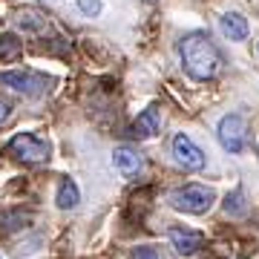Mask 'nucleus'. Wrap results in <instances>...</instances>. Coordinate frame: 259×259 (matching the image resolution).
Masks as SVG:
<instances>
[{"label":"nucleus","mask_w":259,"mask_h":259,"mask_svg":"<svg viewBox=\"0 0 259 259\" xmlns=\"http://www.w3.org/2000/svg\"><path fill=\"white\" fill-rule=\"evenodd\" d=\"M179 58H182V69L199 83L213 81L216 75L222 72V64H225L219 47L210 40L207 32H199V29L187 32L179 40Z\"/></svg>","instance_id":"obj_1"},{"label":"nucleus","mask_w":259,"mask_h":259,"mask_svg":"<svg viewBox=\"0 0 259 259\" xmlns=\"http://www.w3.org/2000/svg\"><path fill=\"white\" fill-rule=\"evenodd\" d=\"M167 202L170 207L179 213H190V216H202L213 207L216 202V193H213L210 187L204 185H185V187H176L173 193L167 196Z\"/></svg>","instance_id":"obj_2"},{"label":"nucleus","mask_w":259,"mask_h":259,"mask_svg":"<svg viewBox=\"0 0 259 259\" xmlns=\"http://www.w3.org/2000/svg\"><path fill=\"white\" fill-rule=\"evenodd\" d=\"M0 83L20 95H26V98H40V95H47L52 90L55 81L44 72H35V69H9V72H0Z\"/></svg>","instance_id":"obj_3"},{"label":"nucleus","mask_w":259,"mask_h":259,"mask_svg":"<svg viewBox=\"0 0 259 259\" xmlns=\"http://www.w3.org/2000/svg\"><path fill=\"white\" fill-rule=\"evenodd\" d=\"M49 153H52V144L47 139H40L35 133H18L15 139L6 144V156L18 158L23 164H40L47 161Z\"/></svg>","instance_id":"obj_4"},{"label":"nucleus","mask_w":259,"mask_h":259,"mask_svg":"<svg viewBox=\"0 0 259 259\" xmlns=\"http://www.w3.org/2000/svg\"><path fill=\"white\" fill-rule=\"evenodd\" d=\"M216 136H219V144L228 153L239 156L242 150L248 147V121H245V115H239V112L225 115L219 121V127H216Z\"/></svg>","instance_id":"obj_5"},{"label":"nucleus","mask_w":259,"mask_h":259,"mask_svg":"<svg viewBox=\"0 0 259 259\" xmlns=\"http://www.w3.org/2000/svg\"><path fill=\"white\" fill-rule=\"evenodd\" d=\"M173 158L185 170H204V164H207V156H204L202 147L187 133H176L173 136Z\"/></svg>","instance_id":"obj_6"},{"label":"nucleus","mask_w":259,"mask_h":259,"mask_svg":"<svg viewBox=\"0 0 259 259\" xmlns=\"http://www.w3.org/2000/svg\"><path fill=\"white\" fill-rule=\"evenodd\" d=\"M112 161H115V167H118V173L124 179H136L144 173V156L130 144H118L112 150Z\"/></svg>","instance_id":"obj_7"},{"label":"nucleus","mask_w":259,"mask_h":259,"mask_svg":"<svg viewBox=\"0 0 259 259\" xmlns=\"http://www.w3.org/2000/svg\"><path fill=\"white\" fill-rule=\"evenodd\" d=\"M170 245L182 253V256H193L204 248V233L190 231V228H170Z\"/></svg>","instance_id":"obj_8"},{"label":"nucleus","mask_w":259,"mask_h":259,"mask_svg":"<svg viewBox=\"0 0 259 259\" xmlns=\"http://www.w3.org/2000/svg\"><path fill=\"white\" fill-rule=\"evenodd\" d=\"M158 130H161V110H158V104H150L144 112H139V118L133 124V136L139 141H147L158 136Z\"/></svg>","instance_id":"obj_9"},{"label":"nucleus","mask_w":259,"mask_h":259,"mask_svg":"<svg viewBox=\"0 0 259 259\" xmlns=\"http://www.w3.org/2000/svg\"><path fill=\"white\" fill-rule=\"evenodd\" d=\"M219 29H222V35L228 37V40H245L248 37V32H250V26H248V20L242 18L239 12H225L222 18H219Z\"/></svg>","instance_id":"obj_10"},{"label":"nucleus","mask_w":259,"mask_h":259,"mask_svg":"<svg viewBox=\"0 0 259 259\" xmlns=\"http://www.w3.org/2000/svg\"><path fill=\"white\" fill-rule=\"evenodd\" d=\"M15 20H18V26L23 29V32H40V29H47V12L35 9V6L20 9L18 15H15Z\"/></svg>","instance_id":"obj_11"},{"label":"nucleus","mask_w":259,"mask_h":259,"mask_svg":"<svg viewBox=\"0 0 259 259\" xmlns=\"http://www.w3.org/2000/svg\"><path fill=\"white\" fill-rule=\"evenodd\" d=\"M222 207H225L228 216H233V219L245 216V213H248V196H245V187H233L231 193L225 196Z\"/></svg>","instance_id":"obj_12"},{"label":"nucleus","mask_w":259,"mask_h":259,"mask_svg":"<svg viewBox=\"0 0 259 259\" xmlns=\"http://www.w3.org/2000/svg\"><path fill=\"white\" fill-rule=\"evenodd\" d=\"M55 202H58V207H61V210H72L75 204L81 202V190H78V185H75L72 179H64V182H61Z\"/></svg>","instance_id":"obj_13"},{"label":"nucleus","mask_w":259,"mask_h":259,"mask_svg":"<svg viewBox=\"0 0 259 259\" xmlns=\"http://www.w3.org/2000/svg\"><path fill=\"white\" fill-rule=\"evenodd\" d=\"M20 55H23V44L18 40V35H12V32L0 35V61L12 64V61H18Z\"/></svg>","instance_id":"obj_14"},{"label":"nucleus","mask_w":259,"mask_h":259,"mask_svg":"<svg viewBox=\"0 0 259 259\" xmlns=\"http://www.w3.org/2000/svg\"><path fill=\"white\" fill-rule=\"evenodd\" d=\"M26 222H32V213H23V210L0 213V225H3V231H6V233L18 231V228H26Z\"/></svg>","instance_id":"obj_15"},{"label":"nucleus","mask_w":259,"mask_h":259,"mask_svg":"<svg viewBox=\"0 0 259 259\" xmlns=\"http://www.w3.org/2000/svg\"><path fill=\"white\" fill-rule=\"evenodd\" d=\"M12 115H15V104L0 95V127H6V124L12 121Z\"/></svg>","instance_id":"obj_16"},{"label":"nucleus","mask_w":259,"mask_h":259,"mask_svg":"<svg viewBox=\"0 0 259 259\" xmlns=\"http://www.w3.org/2000/svg\"><path fill=\"white\" fill-rule=\"evenodd\" d=\"M75 6H78L83 15H90V18H93V15L101 12V0H75Z\"/></svg>","instance_id":"obj_17"},{"label":"nucleus","mask_w":259,"mask_h":259,"mask_svg":"<svg viewBox=\"0 0 259 259\" xmlns=\"http://www.w3.org/2000/svg\"><path fill=\"white\" fill-rule=\"evenodd\" d=\"M133 259H161V256H158V250H156V248H150V245H141V248L133 250Z\"/></svg>","instance_id":"obj_18"},{"label":"nucleus","mask_w":259,"mask_h":259,"mask_svg":"<svg viewBox=\"0 0 259 259\" xmlns=\"http://www.w3.org/2000/svg\"><path fill=\"white\" fill-rule=\"evenodd\" d=\"M256 156H259V144H256Z\"/></svg>","instance_id":"obj_19"}]
</instances>
